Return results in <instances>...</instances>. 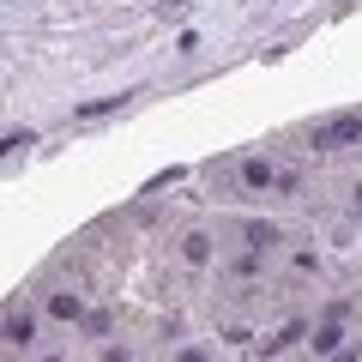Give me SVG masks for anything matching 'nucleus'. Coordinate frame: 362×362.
I'll list each match as a JSON object with an SVG mask.
<instances>
[{"mask_svg":"<svg viewBox=\"0 0 362 362\" xmlns=\"http://www.w3.org/2000/svg\"><path fill=\"white\" fill-rule=\"evenodd\" d=\"M362 133V115H338V121H326V127H314V145L320 151H338V145H350Z\"/></svg>","mask_w":362,"mask_h":362,"instance_id":"obj_1","label":"nucleus"}]
</instances>
